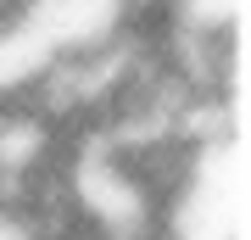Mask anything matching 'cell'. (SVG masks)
<instances>
[{"label": "cell", "mask_w": 251, "mask_h": 240, "mask_svg": "<svg viewBox=\"0 0 251 240\" xmlns=\"http://www.w3.org/2000/svg\"><path fill=\"white\" fill-rule=\"evenodd\" d=\"M23 17L56 56H95L134 28V0H23Z\"/></svg>", "instance_id": "obj_1"}, {"label": "cell", "mask_w": 251, "mask_h": 240, "mask_svg": "<svg viewBox=\"0 0 251 240\" xmlns=\"http://www.w3.org/2000/svg\"><path fill=\"white\" fill-rule=\"evenodd\" d=\"M56 62L62 56L39 39V28L23 17V6L11 17H0V101H28Z\"/></svg>", "instance_id": "obj_2"}, {"label": "cell", "mask_w": 251, "mask_h": 240, "mask_svg": "<svg viewBox=\"0 0 251 240\" xmlns=\"http://www.w3.org/2000/svg\"><path fill=\"white\" fill-rule=\"evenodd\" d=\"M168 11L173 23L196 28V34H218V39L246 34V0H168Z\"/></svg>", "instance_id": "obj_3"}, {"label": "cell", "mask_w": 251, "mask_h": 240, "mask_svg": "<svg viewBox=\"0 0 251 240\" xmlns=\"http://www.w3.org/2000/svg\"><path fill=\"white\" fill-rule=\"evenodd\" d=\"M11 11H17V6H0V17H11Z\"/></svg>", "instance_id": "obj_4"}]
</instances>
